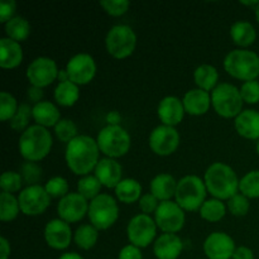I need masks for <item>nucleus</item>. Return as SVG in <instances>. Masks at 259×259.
<instances>
[{"label":"nucleus","mask_w":259,"mask_h":259,"mask_svg":"<svg viewBox=\"0 0 259 259\" xmlns=\"http://www.w3.org/2000/svg\"><path fill=\"white\" fill-rule=\"evenodd\" d=\"M98 142L89 136H77L67 143L65 159L67 167L78 176H88L99 163Z\"/></svg>","instance_id":"nucleus-1"},{"label":"nucleus","mask_w":259,"mask_h":259,"mask_svg":"<svg viewBox=\"0 0 259 259\" xmlns=\"http://www.w3.org/2000/svg\"><path fill=\"white\" fill-rule=\"evenodd\" d=\"M204 182L209 194L218 200H229L238 194L239 180L234 169L223 162H215L206 169Z\"/></svg>","instance_id":"nucleus-2"},{"label":"nucleus","mask_w":259,"mask_h":259,"mask_svg":"<svg viewBox=\"0 0 259 259\" xmlns=\"http://www.w3.org/2000/svg\"><path fill=\"white\" fill-rule=\"evenodd\" d=\"M52 136L47 128L40 125H30L23 132L19 138V153L25 161L38 162L50 154L52 149Z\"/></svg>","instance_id":"nucleus-3"},{"label":"nucleus","mask_w":259,"mask_h":259,"mask_svg":"<svg viewBox=\"0 0 259 259\" xmlns=\"http://www.w3.org/2000/svg\"><path fill=\"white\" fill-rule=\"evenodd\" d=\"M224 68L232 77L243 81L257 80L259 56L253 51L234 50L224 58Z\"/></svg>","instance_id":"nucleus-4"},{"label":"nucleus","mask_w":259,"mask_h":259,"mask_svg":"<svg viewBox=\"0 0 259 259\" xmlns=\"http://www.w3.org/2000/svg\"><path fill=\"white\" fill-rule=\"evenodd\" d=\"M207 189L205 182L195 175H187L182 177L177 184L176 202L185 211H196L201 209L206 201Z\"/></svg>","instance_id":"nucleus-5"},{"label":"nucleus","mask_w":259,"mask_h":259,"mask_svg":"<svg viewBox=\"0 0 259 259\" xmlns=\"http://www.w3.org/2000/svg\"><path fill=\"white\" fill-rule=\"evenodd\" d=\"M240 90L232 83H219L211 93V105L218 115L223 118H237L243 111Z\"/></svg>","instance_id":"nucleus-6"},{"label":"nucleus","mask_w":259,"mask_h":259,"mask_svg":"<svg viewBox=\"0 0 259 259\" xmlns=\"http://www.w3.org/2000/svg\"><path fill=\"white\" fill-rule=\"evenodd\" d=\"M99 149L108 158H119L125 156L131 149L132 139L128 132L120 125H106L99 132Z\"/></svg>","instance_id":"nucleus-7"},{"label":"nucleus","mask_w":259,"mask_h":259,"mask_svg":"<svg viewBox=\"0 0 259 259\" xmlns=\"http://www.w3.org/2000/svg\"><path fill=\"white\" fill-rule=\"evenodd\" d=\"M137 46V34L133 28L125 24H116L109 29L105 37V47L110 56L118 60L129 57Z\"/></svg>","instance_id":"nucleus-8"},{"label":"nucleus","mask_w":259,"mask_h":259,"mask_svg":"<svg viewBox=\"0 0 259 259\" xmlns=\"http://www.w3.org/2000/svg\"><path fill=\"white\" fill-rule=\"evenodd\" d=\"M89 219L98 230H106L113 227L119 218L116 200L109 194H100L89 205Z\"/></svg>","instance_id":"nucleus-9"},{"label":"nucleus","mask_w":259,"mask_h":259,"mask_svg":"<svg viewBox=\"0 0 259 259\" xmlns=\"http://www.w3.org/2000/svg\"><path fill=\"white\" fill-rule=\"evenodd\" d=\"M157 224L151 215L138 214L132 218L126 227V235L131 244L138 248H146L153 242L157 234Z\"/></svg>","instance_id":"nucleus-10"},{"label":"nucleus","mask_w":259,"mask_h":259,"mask_svg":"<svg viewBox=\"0 0 259 259\" xmlns=\"http://www.w3.org/2000/svg\"><path fill=\"white\" fill-rule=\"evenodd\" d=\"M20 211L27 217H37L43 214L48 209L51 202V196L46 191L45 186L34 185L27 186L20 191L18 196Z\"/></svg>","instance_id":"nucleus-11"},{"label":"nucleus","mask_w":259,"mask_h":259,"mask_svg":"<svg viewBox=\"0 0 259 259\" xmlns=\"http://www.w3.org/2000/svg\"><path fill=\"white\" fill-rule=\"evenodd\" d=\"M184 211L176 201H163L154 212V222L163 233L176 234L185 225Z\"/></svg>","instance_id":"nucleus-12"},{"label":"nucleus","mask_w":259,"mask_h":259,"mask_svg":"<svg viewBox=\"0 0 259 259\" xmlns=\"http://www.w3.org/2000/svg\"><path fill=\"white\" fill-rule=\"evenodd\" d=\"M57 63L50 57H37L28 65L27 78L32 86L47 88L58 78Z\"/></svg>","instance_id":"nucleus-13"},{"label":"nucleus","mask_w":259,"mask_h":259,"mask_svg":"<svg viewBox=\"0 0 259 259\" xmlns=\"http://www.w3.org/2000/svg\"><path fill=\"white\" fill-rule=\"evenodd\" d=\"M66 72L71 82L77 86L88 85L96 75L95 60L88 53H77L68 60Z\"/></svg>","instance_id":"nucleus-14"},{"label":"nucleus","mask_w":259,"mask_h":259,"mask_svg":"<svg viewBox=\"0 0 259 259\" xmlns=\"http://www.w3.org/2000/svg\"><path fill=\"white\" fill-rule=\"evenodd\" d=\"M149 147L157 156H171L180 146V134L175 126L158 125L149 136Z\"/></svg>","instance_id":"nucleus-15"},{"label":"nucleus","mask_w":259,"mask_h":259,"mask_svg":"<svg viewBox=\"0 0 259 259\" xmlns=\"http://www.w3.org/2000/svg\"><path fill=\"white\" fill-rule=\"evenodd\" d=\"M89 202L78 192H70L60 200L57 205V214L66 223H77L89 212Z\"/></svg>","instance_id":"nucleus-16"},{"label":"nucleus","mask_w":259,"mask_h":259,"mask_svg":"<svg viewBox=\"0 0 259 259\" xmlns=\"http://www.w3.org/2000/svg\"><path fill=\"white\" fill-rule=\"evenodd\" d=\"M235 249L234 239L223 232L211 233L204 242V252L209 259H230Z\"/></svg>","instance_id":"nucleus-17"},{"label":"nucleus","mask_w":259,"mask_h":259,"mask_svg":"<svg viewBox=\"0 0 259 259\" xmlns=\"http://www.w3.org/2000/svg\"><path fill=\"white\" fill-rule=\"evenodd\" d=\"M45 239L46 243L53 249H66L70 247L72 240L70 224L61 220L60 218L50 220L45 227Z\"/></svg>","instance_id":"nucleus-18"},{"label":"nucleus","mask_w":259,"mask_h":259,"mask_svg":"<svg viewBox=\"0 0 259 259\" xmlns=\"http://www.w3.org/2000/svg\"><path fill=\"white\" fill-rule=\"evenodd\" d=\"M185 108L182 100L176 96H166L162 99L157 108L159 120L163 125L176 126L182 121L185 116Z\"/></svg>","instance_id":"nucleus-19"},{"label":"nucleus","mask_w":259,"mask_h":259,"mask_svg":"<svg viewBox=\"0 0 259 259\" xmlns=\"http://www.w3.org/2000/svg\"><path fill=\"white\" fill-rule=\"evenodd\" d=\"M95 172L96 179L100 181L103 186L106 189H114L120 184L121 181V174H123V168H121L120 163L115 161L114 158H101L99 161L98 166L94 169Z\"/></svg>","instance_id":"nucleus-20"},{"label":"nucleus","mask_w":259,"mask_h":259,"mask_svg":"<svg viewBox=\"0 0 259 259\" xmlns=\"http://www.w3.org/2000/svg\"><path fill=\"white\" fill-rule=\"evenodd\" d=\"M182 103L185 111L190 115H204L211 106V94L201 89H192L185 94Z\"/></svg>","instance_id":"nucleus-21"},{"label":"nucleus","mask_w":259,"mask_h":259,"mask_svg":"<svg viewBox=\"0 0 259 259\" xmlns=\"http://www.w3.org/2000/svg\"><path fill=\"white\" fill-rule=\"evenodd\" d=\"M184 249V243L177 234L164 233L154 242L153 253L157 259H177Z\"/></svg>","instance_id":"nucleus-22"},{"label":"nucleus","mask_w":259,"mask_h":259,"mask_svg":"<svg viewBox=\"0 0 259 259\" xmlns=\"http://www.w3.org/2000/svg\"><path fill=\"white\" fill-rule=\"evenodd\" d=\"M234 125L240 137L250 141H259V111L253 109L243 110L235 118Z\"/></svg>","instance_id":"nucleus-23"},{"label":"nucleus","mask_w":259,"mask_h":259,"mask_svg":"<svg viewBox=\"0 0 259 259\" xmlns=\"http://www.w3.org/2000/svg\"><path fill=\"white\" fill-rule=\"evenodd\" d=\"M23 61V48L19 42L4 37L0 39V66L4 70H13Z\"/></svg>","instance_id":"nucleus-24"},{"label":"nucleus","mask_w":259,"mask_h":259,"mask_svg":"<svg viewBox=\"0 0 259 259\" xmlns=\"http://www.w3.org/2000/svg\"><path fill=\"white\" fill-rule=\"evenodd\" d=\"M177 184L179 181H176L172 175L159 174L153 177L149 189H151V194H153L161 202L171 201L172 197L176 195Z\"/></svg>","instance_id":"nucleus-25"},{"label":"nucleus","mask_w":259,"mask_h":259,"mask_svg":"<svg viewBox=\"0 0 259 259\" xmlns=\"http://www.w3.org/2000/svg\"><path fill=\"white\" fill-rule=\"evenodd\" d=\"M33 119L37 125L45 126V128H48V126L55 128L61 120V113L55 104L43 100L33 105Z\"/></svg>","instance_id":"nucleus-26"},{"label":"nucleus","mask_w":259,"mask_h":259,"mask_svg":"<svg viewBox=\"0 0 259 259\" xmlns=\"http://www.w3.org/2000/svg\"><path fill=\"white\" fill-rule=\"evenodd\" d=\"M230 37H232L233 42L239 47H248L255 42L257 32L252 23L245 22V20H238V22L233 23V25L230 27Z\"/></svg>","instance_id":"nucleus-27"},{"label":"nucleus","mask_w":259,"mask_h":259,"mask_svg":"<svg viewBox=\"0 0 259 259\" xmlns=\"http://www.w3.org/2000/svg\"><path fill=\"white\" fill-rule=\"evenodd\" d=\"M194 80L197 85V89L204 91H212L218 86L219 81V72L211 65H200L194 71Z\"/></svg>","instance_id":"nucleus-28"},{"label":"nucleus","mask_w":259,"mask_h":259,"mask_svg":"<svg viewBox=\"0 0 259 259\" xmlns=\"http://www.w3.org/2000/svg\"><path fill=\"white\" fill-rule=\"evenodd\" d=\"M115 195L123 204H133L142 197V186L137 180L124 179L115 187Z\"/></svg>","instance_id":"nucleus-29"},{"label":"nucleus","mask_w":259,"mask_h":259,"mask_svg":"<svg viewBox=\"0 0 259 259\" xmlns=\"http://www.w3.org/2000/svg\"><path fill=\"white\" fill-rule=\"evenodd\" d=\"M78 98H80V89L70 80L60 82L55 89V100L61 106H66V108L73 106L77 103Z\"/></svg>","instance_id":"nucleus-30"},{"label":"nucleus","mask_w":259,"mask_h":259,"mask_svg":"<svg viewBox=\"0 0 259 259\" xmlns=\"http://www.w3.org/2000/svg\"><path fill=\"white\" fill-rule=\"evenodd\" d=\"M5 33L7 37L15 42H23L30 34V24L24 17L15 15L13 19L5 23Z\"/></svg>","instance_id":"nucleus-31"},{"label":"nucleus","mask_w":259,"mask_h":259,"mask_svg":"<svg viewBox=\"0 0 259 259\" xmlns=\"http://www.w3.org/2000/svg\"><path fill=\"white\" fill-rule=\"evenodd\" d=\"M99 239V230L93 224H83L76 229L73 240L76 245L83 250H89L95 247Z\"/></svg>","instance_id":"nucleus-32"},{"label":"nucleus","mask_w":259,"mask_h":259,"mask_svg":"<svg viewBox=\"0 0 259 259\" xmlns=\"http://www.w3.org/2000/svg\"><path fill=\"white\" fill-rule=\"evenodd\" d=\"M199 211L200 217L204 220L210 223H217L220 222L225 217V214H227V206H225L222 200L210 199L204 202V205H202Z\"/></svg>","instance_id":"nucleus-33"},{"label":"nucleus","mask_w":259,"mask_h":259,"mask_svg":"<svg viewBox=\"0 0 259 259\" xmlns=\"http://www.w3.org/2000/svg\"><path fill=\"white\" fill-rule=\"evenodd\" d=\"M20 211L19 201L13 194H0V219L4 223L13 222Z\"/></svg>","instance_id":"nucleus-34"},{"label":"nucleus","mask_w":259,"mask_h":259,"mask_svg":"<svg viewBox=\"0 0 259 259\" xmlns=\"http://www.w3.org/2000/svg\"><path fill=\"white\" fill-rule=\"evenodd\" d=\"M101 186L98 179H96L95 175H88V176H83L78 180L77 182V192L81 196L85 197L86 200H91L99 196L101 194Z\"/></svg>","instance_id":"nucleus-35"},{"label":"nucleus","mask_w":259,"mask_h":259,"mask_svg":"<svg viewBox=\"0 0 259 259\" xmlns=\"http://www.w3.org/2000/svg\"><path fill=\"white\" fill-rule=\"evenodd\" d=\"M239 191L248 199L259 197V169H253L239 180Z\"/></svg>","instance_id":"nucleus-36"},{"label":"nucleus","mask_w":259,"mask_h":259,"mask_svg":"<svg viewBox=\"0 0 259 259\" xmlns=\"http://www.w3.org/2000/svg\"><path fill=\"white\" fill-rule=\"evenodd\" d=\"M33 118V108L28 104H20L17 113L10 119V128L15 132H25L29 128V119Z\"/></svg>","instance_id":"nucleus-37"},{"label":"nucleus","mask_w":259,"mask_h":259,"mask_svg":"<svg viewBox=\"0 0 259 259\" xmlns=\"http://www.w3.org/2000/svg\"><path fill=\"white\" fill-rule=\"evenodd\" d=\"M18 105L17 99L8 91H2L0 94V120L8 121L17 113Z\"/></svg>","instance_id":"nucleus-38"},{"label":"nucleus","mask_w":259,"mask_h":259,"mask_svg":"<svg viewBox=\"0 0 259 259\" xmlns=\"http://www.w3.org/2000/svg\"><path fill=\"white\" fill-rule=\"evenodd\" d=\"M20 176L28 186H34L42 180V168L37 162L25 161L20 166Z\"/></svg>","instance_id":"nucleus-39"},{"label":"nucleus","mask_w":259,"mask_h":259,"mask_svg":"<svg viewBox=\"0 0 259 259\" xmlns=\"http://www.w3.org/2000/svg\"><path fill=\"white\" fill-rule=\"evenodd\" d=\"M55 134L61 142L65 143H70L72 139H75L77 134V126H76L75 121L71 119H61L55 126Z\"/></svg>","instance_id":"nucleus-40"},{"label":"nucleus","mask_w":259,"mask_h":259,"mask_svg":"<svg viewBox=\"0 0 259 259\" xmlns=\"http://www.w3.org/2000/svg\"><path fill=\"white\" fill-rule=\"evenodd\" d=\"M23 181L20 174L14 171H5L0 177V187H2L3 192H8V194H14L22 189Z\"/></svg>","instance_id":"nucleus-41"},{"label":"nucleus","mask_w":259,"mask_h":259,"mask_svg":"<svg viewBox=\"0 0 259 259\" xmlns=\"http://www.w3.org/2000/svg\"><path fill=\"white\" fill-rule=\"evenodd\" d=\"M45 189L51 197H60V199H62L66 195L70 194V192H68L70 186H68L67 180L63 179V177L61 176H56L52 177L51 180H48Z\"/></svg>","instance_id":"nucleus-42"},{"label":"nucleus","mask_w":259,"mask_h":259,"mask_svg":"<svg viewBox=\"0 0 259 259\" xmlns=\"http://www.w3.org/2000/svg\"><path fill=\"white\" fill-rule=\"evenodd\" d=\"M228 209L234 217H244L250 209L249 199L243 194H237L228 200Z\"/></svg>","instance_id":"nucleus-43"},{"label":"nucleus","mask_w":259,"mask_h":259,"mask_svg":"<svg viewBox=\"0 0 259 259\" xmlns=\"http://www.w3.org/2000/svg\"><path fill=\"white\" fill-rule=\"evenodd\" d=\"M100 7L111 17H120L128 12L131 3L128 0H103Z\"/></svg>","instance_id":"nucleus-44"},{"label":"nucleus","mask_w":259,"mask_h":259,"mask_svg":"<svg viewBox=\"0 0 259 259\" xmlns=\"http://www.w3.org/2000/svg\"><path fill=\"white\" fill-rule=\"evenodd\" d=\"M240 95L244 103L258 104L259 103V81H247L240 86Z\"/></svg>","instance_id":"nucleus-45"},{"label":"nucleus","mask_w":259,"mask_h":259,"mask_svg":"<svg viewBox=\"0 0 259 259\" xmlns=\"http://www.w3.org/2000/svg\"><path fill=\"white\" fill-rule=\"evenodd\" d=\"M138 202L139 209L142 210V214L146 215L154 214V212L157 211V209H158L159 204H161V201H159L153 194H151V192H149V194L142 195L141 200H139Z\"/></svg>","instance_id":"nucleus-46"},{"label":"nucleus","mask_w":259,"mask_h":259,"mask_svg":"<svg viewBox=\"0 0 259 259\" xmlns=\"http://www.w3.org/2000/svg\"><path fill=\"white\" fill-rule=\"evenodd\" d=\"M17 3L14 0H3L0 2V23H8L15 17Z\"/></svg>","instance_id":"nucleus-47"},{"label":"nucleus","mask_w":259,"mask_h":259,"mask_svg":"<svg viewBox=\"0 0 259 259\" xmlns=\"http://www.w3.org/2000/svg\"><path fill=\"white\" fill-rule=\"evenodd\" d=\"M118 259H143V255H142L141 248L133 244H128L121 248Z\"/></svg>","instance_id":"nucleus-48"},{"label":"nucleus","mask_w":259,"mask_h":259,"mask_svg":"<svg viewBox=\"0 0 259 259\" xmlns=\"http://www.w3.org/2000/svg\"><path fill=\"white\" fill-rule=\"evenodd\" d=\"M27 96L28 100L35 105V104L43 101V90L40 88H37V86H29L27 90Z\"/></svg>","instance_id":"nucleus-49"},{"label":"nucleus","mask_w":259,"mask_h":259,"mask_svg":"<svg viewBox=\"0 0 259 259\" xmlns=\"http://www.w3.org/2000/svg\"><path fill=\"white\" fill-rule=\"evenodd\" d=\"M233 259H254V253L248 247H238L233 254Z\"/></svg>","instance_id":"nucleus-50"},{"label":"nucleus","mask_w":259,"mask_h":259,"mask_svg":"<svg viewBox=\"0 0 259 259\" xmlns=\"http://www.w3.org/2000/svg\"><path fill=\"white\" fill-rule=\"evenodd\" d=\"M10 252H12V248H10V243L8 242L7 238L2 237L0 238V259H8L10 257Z\"/></svg>","instance_id":"nucleus-51"},{"label":"nucleus","mask_w":259,"mask_h":259,"mask_svg":"<svg viewBox=\"0 0 259 259\" xmlns=\"http://www.w3.org/2000/svg\"><path fill=\"white\" fill-rule=\"evenodd\" d=\"M121 120V116L118 111H110V113L106 115V121H108V125H119Z\"/></svg>","instance_id":"nucleus-52"},{"label":"nucleus","mask_w":259,"mask_h":259,"mask_svg":"<svg viewBox=\"0 0 259 259\" xmlns=\"http://www.w3.org/2000/svg\"><path fill=\"white\" fill-rule=\"evenodd\" d=\"M58 259H83V257H81L78 253L71 252V253H65V254L61 255Z\"/></svg>","instance_id":"nucleus-53"},{"label":"nucleus","mask_w":259,"mask_h":259,"mask_svg":"<svg viewBox=\"0 0 259 259\" xmlns=\"http://www.w3.org/2000/svg\"><path fill=\"white\" fill-rule=\"evenodd\" d=\"M240 4L248 5V7H253L255 9V8H257V5L259 4V2L258 0H254V2H240Z\"/></svg>","instance_id":"nucleus-54"},{"label":"nucleus","mask_w":259,"mask_h":259,"mask_svg":"<svg viewBox=\"0 0 259 259\" xmlns=\"http://www.w3.org/2000/svg\"><path fill=\"white\" fill-rule=\"evenodd\" d=\"M255 18H257V20H258V23H259V4L257 5V8H255Z\"/></svg>","instance_id":"nucleus-55"},{"label":"nucleus","mask_w":259,"mask_h":259,"mask_svg":"<svg viewBox=\"0 0 259 259\" xmlns=\"http://www.w3.org/2000/svg\"><path fill=\"white\" fill-rule=\"evenodd\" d=\"M255 149H257V153H258V156H259V141L257 142V147H255Z\"/></svg>","instance_id":"nucleus-56"}]
</instances>
